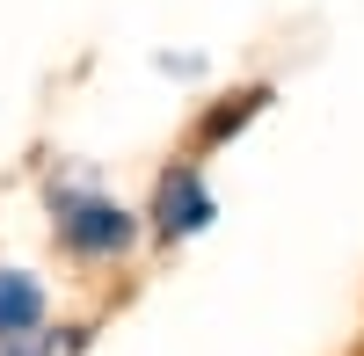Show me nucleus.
Returning a JSON list of instances; mask_svg holds the SVG:
<instances>
[{
  "mask_svg": "<svg viewBox=\"0 0 364 356\" xmlns=\"http://www.w3.org/2000/svg\"><path fill=\"white\" fill-rule=\"evenodd\" d=\"M51 233L80 262H117L139 240V218L117 196H95V189H51Z\"/></svg>",
  "mask_w": 364,
  "mask_h": 356,
  "instance_id": "1",
  "label": "nucleus"
},
{
  "mask_svg": "<svg viewBox=\"0 0 364 356\" xmlns=\"http://www.w3.org/2000/svg\"><path fill=\"white\" fill-rule=\"evenodd\" d=\"M154 226L168 233H197V226H211V189L197 182V167H175L168 182H161V204H154Z\"/></svg>",
  "mask_w": 364,
  "mask_h": 356,
  "instance_id": "2",
  "label": "nucleus"
},
{
  "mask_svg": "<svg viewBox=\"0 0 364 356\" xmlns=\"http://www.w3.org/2000/svg\"><path fill=\"white\" fill-rule=\"evenodd\" d=\"M44 328V284L29 269H0V342Z\"/></svg>",
  "mask_w": 364,
  "mask_h": 356,
  "instance_id": "3",
  "label": "nucleus"
},
{
  "mask_svg": "<svg viewBox=\"0 0 364 356\" xmlns=\"http://www.w3.org/2000/svg\"><path fill=\"white\" fill-rule=\"evenodd\" d=\"M0 356H80V328H37V335H15V342H0Z\"/></svg>",
  "mask_w": 364,
  "mask_h": 356,
  "instance_id": "4",
  "label": "nucleus"
}]
</instances>
